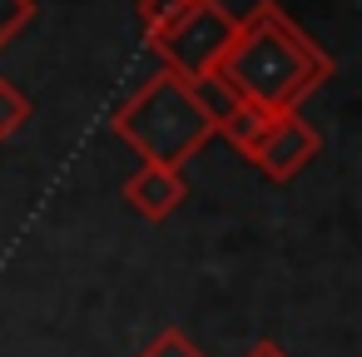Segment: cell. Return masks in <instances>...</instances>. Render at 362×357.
Here are the masks:
<instances>
[{
	"mask_svg": "<svg viewBox=\"0 0 362 357\" xmlns=\"http://www.w3.org/2000/svg\"><path fill=\"white\" fill-rule=\"evenodd\" d=\"M317 149H322L317 129L298 110H283V115H268L263 119V129H258V139H253V149L243 159H253L273 184H288V179H298L317 159Z\"/></svg>",
	"mask_w": 362,
	"mask_h": 357,
	"instance_id": "277c9868",
	"label": "cell"
},
{
	"mask_svg": "<svg viewBox=\"0 0 362 357\" xmlns=\"http://www.w3.org/2000/svg\"><path fill=\"white\" fill-rule=\"evenodd\" d=\"M139 357H204V352L189 342V332H179V327H164L159 337H149V347H144Z\"/></svg>",
	"mask_w": 362,
	"mask_h": 357,
	"instance_id": "30bf717a",
	"label": "cell"
},
{
	"mask_svg": "<svg viewBox=\"0 0 362 357\" xmlns=\"http://www.w3.org/2000/svg\"><path fill=\"white\" fill-rule=\"evenodd\" d=\"M184 85H189L194 105H199V110L209 115V124H214V129H218V124H223V119H228V115H233V110L243 105V100L233 95V85H228V80H223L218 70H209V75H199V80H184Z\"/></svg>",
	"mask_w": 362,
	"mask_h": 357,
	"instance_id": "8992f818",
	"label": "cell"
},
{
	"mask_svg": "<svg viewBox=\"0 0 362 357\" xmlns=\"http://www.w3.org/2000/svg\"><path fill=\"white\" fill-rule=\"evenodd\" d=\"M35 21V0H0V50Z\"/></svg>",
	"mask_w": 362,
	"mask_h": 357,
	"instance_id": "9c48e42d",
	"label": "cell"
},
{
	"mask_svg": "<svg viewBox=\"0 0 362 357\" xmlns=\"http://www.w3.org/2000/svg\"><path fill=\"white\" fill-rule=\"evenodd\" d=\"M214 70L233 85L243 105L263 115H283V110H298L317 85H327L337 65L293 16H283L273 0H263L238 21Z\"/></svg>",
	"mask_w": 362,
	"mask_h": 357,
	"instance_id": "6da1fadb",
	"label": "cell"
},
{
	"mask_svg": "<svg viewBox=\"0 0 362 357\" xmlns=\"http://www.w3.org/2000/svg\"><path fill=\"white\" fill-rule=\"evenodd\" d=\"M238 30V16L223 11V0H199V6L174 25L164 30L159 40H149V50L164 60V70H174L179 80H199L218 65V55L228 50Z\"/></svg>",
	"mask_w": 362,
	"mask_h": 357,
	"instance_id": "3957f363",
	"label": "cell"
},
{
	"mask_svg": "<svg viewBox=\"0 0 362 357\" xmlns=\"http://www.w3.org/2000/svg\"><path fill=\"white\" fill-rule=\"evenodd\" d=\"M243 357H288V352H283L278 342H268V337H263V342H253V347H248Z\"/></svg>",
	"mask_w": 362,
	"mask_h": 357,
	"instance_id": "8fae6325",
	"label": "cell"
},
{
	"mask_svg": "<svg viewBox=\"0 0 362 357\" xmlns=\"http://www.w3.org/2000/svg\"><path fill=\"white\" fill-rule=\"evenodd\" d=\"M189 199V184H184V169H164V164H139L129 179H124V204L154 223H164L179 204Z\"/></svg>",
	"mask_w": 362,
	"mask_h": 357,
	"instance_id": "5b68a950",
	"label": "cell"
},
{
	"mask_svg": "<svg viewBox=\"0 0 362 357\" xmlns=\"http://www.w3.org/2000/svg\"><path fill=\"white\" fill-rule=\"evenodd\" d=\"M115 139H124L144 164H164V169H184L209 139H214V124L209 115L194 105L189 85L174 75V70H159L149 75L110 119Z\"/></svg>",
	"mask_w": 362,
	"mask_h": 357,
	"instance_id": "7a4b0ae2",
	"label": "cell"
},
{
	"mask_svg": "<svg viewBox=\"0 0 362 357\" xmlns=\"http://www.w3.org/2000/svg\"><path fill=\"white\" fill-rule=\"evenodd\" d=\"M199 0H139V25H144V40H159L164 30H174Z\"/></svg>",
	"mask_w": 362,
	"mask_h": 357,
	"instance_id": "52a82bcc",
	"label": "cell"
},
{
	"mask_svg": "<svg viewBox=\"0 0 362 357\" xmlns=\"http://www.w3.org/2000/svg\"><path fill=\"white\" fill-rule=\"evenodd\" d=\"M25 124H30V100H25V90L11 85V80H0V139H16Z\"/></svg>",
	"mask_w": 362,
	"mask_h": 357,
	"instance_id": "ba28073f",
	"label": "cell"
}]
</instances>
